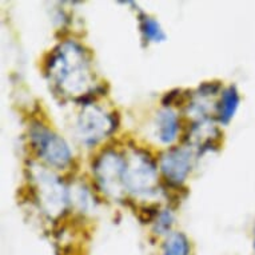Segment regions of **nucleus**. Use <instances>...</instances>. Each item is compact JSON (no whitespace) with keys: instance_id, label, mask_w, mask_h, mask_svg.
<instances>
[{"instance_id":"ddd939ff","label":"nucleus","mask_w":255,"mask_h":255,"mask_svg":"<svg viewBox=\"0 0 255 255\" xmlns=\"http://www.w3.org/2000/svg\"><path fill=\"white\" fill-rule=\"evenodd\" d=\"M158 215L159 211L156 206H147V207H140L138 210V218L142 223H150L152 221H156Z\"/></svg>"},{"instance_id":"20e7f679","label":"nucleus","mask_w":255,"mask_h":255,"mask_svg":"<svg viewBox=\"0 0 255 255\" xmlns=\"http://www.w3.org/2000/svg\"><path fill=\"white\" fill-rule=\"evenodd\" d=\"M79 132L87 144H95L114 130L113 117L105 114L99 107L86 105L79 117Z\"/></svg>"},{"instance_id":"39448f33","label":"nucleus","mask_w":255,"mask_h":255,"mask_svg":"<svg viewBox=\"0 0 255 255\" xmlns=\"http://www.w3.org/2000/svg\"><path fill=\"white\" fill-rule=\"evenodd\" d=\"M193 167V154L184 147H172L162 155L160 170L170 183L180 184Z\"/></svg>"},{"instance_id":"7ed1b4c3","label":"nucleus","mask_w":255,"mask_h":255,"mask_svg":"<svg viewBox=\"0 0 255 255\" xmlns=\"http://www.w3.org/2000/svg\"><path fill=\"white\" fill-rule=\"evenodd\" d=\"M32 144L40 156L55 167H66L71 160V151L63 138L43 126H34L31 128Z\"/></svg>"},{"instance_id":"0eeeda50","label":"nucleus","mask_w":255,"mask_h":255,"mask_svg":"<svg viewBox=\"0 0 255 255\" xmlns=\"http://www.w3.org/2000/svg\"><path fill=\"white\" fill-rule=\"evenodd\" d=\"M178 118L175 113L170 109L160 110L156 115V128H158V138L162 143L174 142L178 134Z\"/></svg>"},{"instance_id":"f8f14e48","label":"nucleus","mask_w":255,"mask_h":255,"mask_svg":"<svg viewBox=\"0 0 255 255\" xmlns=\"http://www.w3.org/2000/svg\"><path fill=\"white\" fill-rule=\"evenodd\" d=\"M172 223H174V217L170 210H164L162 213H159L156 221H155L154 230L156 234H167L171 230Z\"/></svg>"},{"instance_id":"f03ea898","label":"nucleus","mask_w":255,"mask_h":255,"mask_svg":"<svg viewBox=\"0 0 255 255\" xmlns=\"http://www.w3.org/2000/svg\"><path fill=\"white\" fill-rule=\"evenodd\" d=\"M125 187L134 194H152L158 186L155 164L143 154H134L126 160Z\"/></svg>"},{"instance_id":"6e6552de","label":"nucleus","mask_w":255,"mask_h":255,"mask_svg":"<svg viewBox=\"0 0 255 255\" xmlns=\"http://www.w3.org/2000/svg\"><path fill=\"white\" fill-rule=\"evenodd\" d=\"M40 183H42V190L43 194H44V198H46V201L48 203L50 207H63V206L66 205V202H67V193H66V190L62 187V183L59 182L56 178H54L52 175L48 174V178H44V171L40 175Z\"/></svg>"},{"instance_id":"4468645a","label":"nucleus","mask_w":255,"mask_h":255,"mask_svg":"<svg viewBox=\"0 0 255 255\" xmlns=\"http://www.w3.org/2000/svg\"><path fill=\"white\" fill-rule=\"evenodd\" d=\"M219 88H221V84L218 83V82H207V83H203L199 87V92H201L199 95H202V97L214 95Z\"/></svg>"},{"instance_id":"f257e3e1","label":"nucleus","mask_w":255,"mask_h":255,"mask_svg":"<svg viewBox=\"0 0 255 255\" xmlns=\"http://www.w3.org/2000/svg\"><path fill=\"white\" fill-rule=\"evenodd\" d=\"M48 70L63 91L82 95L88 90L91 75L87 60L75 43H66L59 47V51L48 63Z\"/></svg>"},{"instance_id":"9d476101","label":"nucleus","mask_w":255,"mask_h":255,"mask_svg":"<svg viewBox=\"0 0 255 255\" xmlns=\"http://www.w3.org/2000/svg\"><path fill=\"white\" fill-rule=\"evenodd\" d=\"M163 255H191V247L183 233H171L162 247Z\"/></svg>"},{"instance_id":"9b49d317","label":"nucleus","mask_w":255,"mask_h":255,"mask_svg":"<svg viewBox=\"0 0 255 255\" xmlns=\"http://www.w3.org/2000/svg\"><path fill=\"white\" fill-rule=\"evenodd\" d=\"M140 31L148 42H164L167 38L158 21L144 13L140 15Z\"/></svg>"},{"instance_id":"2eb2a0df","label":"nucleus","mask_w":255,"mask_h":255,"mask_svg":"<svg viewBox=\"0 0 255 255\" xmlns=\"http://www.w3.org/2000/svg\"><path fill=\"white\" fill-rule=\"evenodd\" d=\"M254 249H255V229H254Z\"/></svg>"},{"instance_id":"1a4fd4ad","label":"nucleus","mask_w":255,"mask_h":255,"mask_svg":"<svg viewBox=\"0 0 255 255\" xmlns=\"http://www.w3.org/2000/svg\"><path fill=\"white\" fill-rule=\"evenodd\" d=\"M239 92L235 86H230L222 92V98L218 105V119L223 125H227L234 118L235 113L239 107Z\"/></svg>"},{"instance_id":"423d86ee","label":"nucleus","mask_w":255,"mask_h":255,"mask_svg":"<svg viewBox=\"0 0 255 255\" xmlns=\"http://www.w3.org/2000/svg\"><path fill=\"white\" fill-rule=\"evenodd\" d=\"M125 170L126 159L117 152H106L98 159L95 164L98 179L109 193L119 190V184H123Z\"/></svg>"}]
</instances>
